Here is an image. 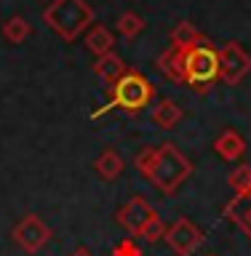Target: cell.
<instances>
[{"label": "cell", "mask_w": 251, "mask_h": 256, "mask_svg": "<svg viewBox=\"0 0 251 256\" xmlns=\"http://www.w3.org/2000/svg\"><path fill=\"white\" fill-rule=\"evenodd\" d=\"M88 16L91 14H88V8L80 3V0H59V3L48 11V22H51L62 35L72 38L80 27L88 24Z\"/></svg>", "instance_id": "obj_6"}, {"label": "cell", "mask_w": 251, "mask_h": 256, "mask_svg": "<svg viewBox=\"0 0 251 256\" xmlns=\"http://www.w3.org/2000/svg\"><path fill=\"white\" fill-rule=\"evenodd\" d=\"M70 256H94V254L88 251V248H75V251H72Z\"/></svg>", "instance_id": "obj_22"}, {"label": "cell", "mask_w": 251, "mask_h": 256, "mask_svg": "<svg viewBox=\"0 0 251 256\" xmlns=\"http://www.w3.org/2000/svg\"><path fill=\"white\" fill-rule=\"evenodd\" d=\"M222 72L219 54L208 46H190L182 56V75L184 80H190L192 86L203 88L208 83H214L216 75Z\"/></svg>", "instance_id": "obj_2"}, {"label": "cell", "mask_w": 251, "mask_h": 256, "mask_svg": "<svg viewBox=\"0 0 251 256\" xmlns=\"http://www.w3.org/2000/svg\"><path fill=\"white\" fill-rule=\"evenodd\" d=\"M94 168H96V174H99L104 182H115L118 176L123 174L126 163H123V158H120V152H118V150L107 147V150H102V155H99V158H96Z\"/></svg>", "instance_id": "obj_9"}, {"label": "cell", "mask_w": 251, "mask_h": 256, "mask_svg": "<svg viewBox=\"0 0 251 256\" xmlns=\"http://www.w3.org/2000/svg\"><path fill=\"white\" fill-rule=\"evenodd\" d=\"M166 224H163V219L160 216H155L150 224H147V230L142 232V240H147V243H158V240H163L166 238Z\"/></svg>", "instance_id": "obj_14"}, {"label": "cell", "mask_w": 251, "mask_h": 256, "mask_svg": "<svg viewBox=\"0 0 251 256\" xmlns=\"http://www.w3.org/2000/svg\"><path fill=\"white\" fill-rule=\"evenodd\" d=\"M235 211H238L240 224L246 227L248 238H251V198H238V200H235Z\"/></svg>", "instance_id": "obj_16"}, {"label": "cell", "mask_w": 251, "mask_h": 256, "mask_svg": "<svg viewBox=\"0 0 251 256\" xmlns=\"http://www.w3.org/2000/svg\"><path fill=\"white\" fill-rule=\"evenodd\" d=\"M214 150H216V155H219L222 160L238 163V160H243V155H246V142H243V136H240L238 131L227 128V131H222L219 136H216Z\"/></svg>", "instance_id": "obj_8"}, {"label": "cell", "mask_w": 251, "mask_h": 256, "mask_svg": "<svg viewBox=\"0 0 251 256\" xmlns=\"http://www.w3.org/2000/svg\"><path fill=\"white\" fill-rule=\"evenodd\" d=\"M206 256H219V254H206Z\"/></svg>", "instance_id": "obj_23"}, {"label": "cell", "mask_w": 251, "mask_h": 256, "mask_svg": "<svg viewBox=\"0 0 251 256\" xmlns=\"http://www.w3.org/2000/svg\"><path fill=\"white\" fill-rule=\"evenodd\" d=\"M112 256H144V254H142V248L136 246L134 238H123L115 248H112Z\"/></svg>", "instance_id": "obj_15"}, {"label": "cell", "mask_w": 251, "mask_h": 256, "mask_svg": "<svg viewBox=\"0 0 251 256\" xmlns=\"http://www.w3.org/2000/svg\"><path fill=\"white\" fill-rule=\"evenodd\" d=\"M190 40H192V30L179 27V32H176V43H179V46H187Z\"/></svg>", "instance_id": "obj_21"}, {"label": "cell", "mask_w": 251, "mask_h": 256, "mask_svg": "<svg viewBox=\"0 0 251 256\" xmlns=\"http://www.w3.org/2000/svg\"><path fill=\"white\" fill-rule=\"evenodd\" d=\"M139 27H142V22L136 19V16H123V19H120V30H123L126 35H134V32H139Z\"/></svg>", "instance_id": "obj_20"}, {"label": "cell", "mask_w": 251, "mask_h": 256, "mask_svg": "<svg viewBox=\"0 0 251 256\" xmlns=\"http://www.w3.org/2000/svg\"><path fill=\"white\" fill-rule=\"evenodd\" d=\"M88 43H91V48H94V51H107V48H110V43H112V40H110V35H107V32H104V30H96L94 32V35L91 38H88Z\"/></svg>", "instance_id": "obj_17"}, {"label": "cell", "mask_w": 251, "mask_h": 256, "mask_svg": "<svg viewBox=\"0 0 251 256\" xmlns=\"http://www.w3.org/2000/svg\"><path fill=\"white\" fill-rule=\"evenodd\" d=\"M6 35L11 38V40H22L24 35H27V24H24L22 19H11V24H8V30H6Z\"/></svg>", "instance_id": "obj_19"}, {"label": "cell", "mask_w": 251, "mask_h": 256, "mask_svg": "<svg viewBox=\"0 0 251 256\" xmlns=\"http://www.w3.org/2000/svg\"><path fill=\"white\" fill-rule=\"evenodd\" d=\"M190 174H192L190 160L184 158L174 144H163V147H158V152H155V160H152V166H150L147 179L155 184L160 192L174 195Z\"/></svg>", "instance_id": "obj_1"}, {"label": "cell", "mask_w": 251, "mask_h": 256, "mask_svg": "<svg viewBox=\"0 0 251 256\" xmlns=\"http://www.w3.org/2000/svg\"><path fill=\"white\" fill-rule=\"evenodd\" d=\"M227 184L232 187V192H238V198L251 195V166H238L227 176Z\"/></svg>", "instance_id": "obj_12"}, {"label": "cell", "mask_w": 251, "mask_h": 256, "mask_svg": "<svg viewBox=\"0 0 251 256\" xmlns=\"http://www.w3.org/2000/svg\"><path fill=\"white\" fill-rule=\"evenodd\" d=\"M150 96H152V88L142 75H120V80L115 83V91H112V102L104 107V112L115 107L126 112H139L147 107Z\"/></svg>", "instance_id": "obj_3"}, {"label": "cell", "mask_w": 251, "mask_h": 256, "mask_svg": "<svg viewBox=\"0 0 251 256\" xmlns=\"http://www.w3.org/2000/svg\"><path fill=\"white\" fill-rule=\"evenodd\" d=\"M155 216H158L155 208H152L142 195H136V198H131V200H128V203L118 211V224L128 232V235L142 238V232L147 230V224L155 219Z\"/></svg>", "instance_id": "obj_7"}, {"label": "cell", "mask_w": 251, "mask_h": 256, "mask_svg": "<svg viewBox=\"0 0 251 256\" xmlns=\"http://www.w3.org/2000/svg\"><path fill=\"white\" fill-rule=\"evenodd\" d=\"M152 120H155L158 128H174L182 120V110L174 102H160L155 112H152Z\"/></svg>", "instance_id": "obj_11"}, {"label": "cell", "mask_w": 251, "mask_h": 256, "mask_svg": "<svg viewBox=\"0 0 251 256\" xmlns=\"http://www.w3.org/2000/svg\"><path fill=\"white\" fill-rule=\"evenodd\" d=\"M219 64H222V70H224V78L232 80V83H235V80H238L240 75H243L246 70H248V59L238 51L235 46H230L227 51H224V54L219 56Z\"/></svg>", "instance_id": "obj_10"}, {"label": "cell", "mask_w": 251, "mask_h": 256, "mask_svg": "<svg viewBox=\"0 0 251 256\" xmlns=\"http://www.w3.org/2000/svg\"><path fill=\"white\" fill-rule=\"evenodd\" d=\"M120 72H123V70H120V62H118V59H107V62L102 59V64H99V75H104L107 80H112L115 75H120Z\"/></svg>", "instance_id": "obj_18"}, {"label": "cell", "mask_w": 251, "mask_h": 256, "mask_svg": "<svg viewBox=\"0 0 251 256\" xmlns=\"http://www.w3.org/2000/svg\"><path fill=\"white\" fill-rule=\"evenodd\" d=\"M155 152H158V147H142L139 155L134 158L136 171H139L144 179H147V174H150V166H152V160H155Z\"/></svg>", "instance_id": "obj_13"}, {"label": "cell", "mask_w": 251, "mask_h": 256, "mask_svg": "<svg viewBox=\"0 0 251 256\" xmlns=\"http://www.w3.org/2000/svg\"><path fill=\"white\" fill-rule=\"evenodd\" d=\"M48 240H51V230H48V224L40 219L38 214H27L14 227V243L30 256L38 254L40 248H46Z\"/></svg>", "instance_id": "obj_5"}, {"label": "cell", "mask_w": 251, "mask_h": 256, "mask_svg": "<svg viewBox=\"0 0 251 256\" xmlns=\"http://www.w3.org/2000/svg\"><path fill=\"white\" fill-rule=\"evenodd\" d=\"M163 240H166V246L171 248L176 256H192L200 246H203L206 235H203V230H200L195 222H190V219L182 216V219H176L171 227L166 230Z\"/></svg>", "instance_id": "obj_4"}]
</instances>
